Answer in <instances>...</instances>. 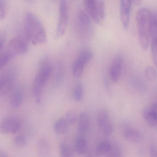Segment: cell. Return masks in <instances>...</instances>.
Wrapping results in <instances>:
<instances>
[{"label": "cell", "mask_w": 157, "mask_h": 157, "mask_svg": "<svg viewBox=\"0 0 157 157\" xmlns=\"http://www.w3.org/2000/svg\"><path fill=\"white\" fill-rule=\"evenodd\" d=\"M113 148V144L107 141H102L99 143L96 148V153L98 155L110 154Z\"/></svg>", "instance_id": "obj_19"}, {"label": "cell", "mask_w": 157, "mask_h": 157, "mask_svg": "<svg viewBox=\"0 0 157 157\" xmlns=\"http://www.w3.org/2000/svg\"><path fill=\"white\" fill-rule=\"evenodd\" d=\"M4 43H5V38L4 36H2L1 35V39H0V49L1 51L3 48Z\"/></svg>", "instance_id": "obj_35"}, {"label": "cell", "mask_w": 157, "mask_h": 157, "mask_svg": "<svg viewBox=\"0 0 157 157\" xmlns=\"http://www.w3.org/2000/svg\"><path fill=\"white\" fill-rule=\"evenodd\" d=\"M16 55L15 53H13L11 50L5 51L3 52L0 57V68L6 66L8 62L12 59Z\"/></svg>", "instance_id": "obj_23"}, {"label": "cell", "mask_w": 157, "mask_h": 157, "mask_svg": "<svg viewBox=\"0 0 157 157\" xmlns=\"http://www.w3.org/2000/svg\"><path fill=\"white\" fill-rule=\"evenodd\" d=\"M124 64V59L121 56H118L113 60L109 71V75L111 80L117 83L121 76Z\"/></svg>", "instance_id": "obj_8"}, {"label": "cell", "mask_w": 157, "mask_h": 157, "mask_svg": "<svg viewBox=\"0 0 157 157\" xmlns=\"http://www.w3.org/2000/svg\"><path fill=\"white\" fill-rule=\"evenodd\" d=\"M150 152L152 157H157V147L154 145H152L150 147Z\"/></svg>", "instance_id": "obj_33"}, {"label": "cell", "mask_w": 157, "mask_h": 157, "mask_svg": "<svg viewBox=\"0 0 157 157\" xmlns=\"http://www.w3.org/2000/svg\"><path fill=\"white\" fill-rule=\"evenodd\" d=\"M14 75L10 72L2 76L0 78V93L5 94L11 89L14 80Z\"/></svg>", "instance_id": "obj_12"}, {"label": "cell", "mask_w": 157, "mask_h": 157, "mask_svg": "<svg viewBox=\"0 0 157 157\" xmlns=\"http://www.w3.org/2000/svg\"><path fill=\"white\" fill-rule=\"evenodd\" d=\"M124 137L126 140L131 143H137L142 139L141 134L138 131L131 128H127L124 131Z\"/></svg>", "instance_id": "obj_14"}, {"label": "cell", "mask_w": 157, "mask_h": 157, "mask_svg": "<svg viewBox=\"0 0 157 157\" xmlns=\"http://www.w3.org/2000/svg\"><path fill=\"white\" fill-rule=\"evenodd\" d=\"M145 73L147 79L150 81H154L157 78V71L152 67H147L145 69Z\"/></svg>", "instance_id": "obj_27"}, {"label": "cell", "mask_w": 157, "mask_h": 157, "mask_svg": "<svg viewBox=\"0 0 157 157\" xmlns=\"http://www.w3.org/2000/svg\"><path fill=\"white\" fill-rule=\"evenodd\" d=\"M69 124L66 119L60 118L55 123L54 129L58 134H64L68 130Z\"/></svg>", "instance_id": "obj_18"}, {"label": "cell", "mask_w": 157, "mask_h": 157, "mask_svg": "<svg viewBox=\"0 0 157 157\" xmlns=\"http://www.w3.org/2000/svg\"><path fill=\"white\" fill-rule=\"evenodd\" d=\"M145 121L151 127L157 128V117L150 109H145L143 112Z\"/></svg>", "instance_id": "obj_15"}, {"label": "cell", "mask_w": 157, "mask_h": 157, "mask_svg": "<svg viewBox=\"0 0 157 157\" xmlns=\"http://www.w3.org/2000/svg\"><path fill=\"white\" fill-rule=\"evenodd\" d=\"M21 127L20 121L16 117L9 116L5 117L2 122L1 130L3 133L14 134L19 131Z\"/></svg>", "instance_id": "obj_7"}, {"label": "cell", "mask_w": 157, "mask_h": 157, "mask_svg": "<svg viewBox=\"0 0 157 157\" xmlns=\"http://www.w3.org/2000/svg\"><path fill=\"white\" fill-rule=\"evenodd\" d=\"M150 109L155 114V115H156L157 117V104L154 103L152 104Z\"/></svg>", "instance_id": "obj_34"}, {"label": "cell", "mask_w": 157, "mask_h": 157, "mask_svg": "<svg viewBox=\"0 0 157 157\" xmlns=\"http://www.w3.org/2000/svg\"><path fill=\"white\" fill-rule=\"evenodd\" d=\"M14 144L18 147H24L27 143L26 138L22 135L17 136L14 139Z\"/></svg>", "instance_id": "obj_30"}, {"label": "cell", "mask_w": 157, "mask_h": 157, "mask_svg": "<svg viewBox=\"0 0 157 157\" xmlns=\"http://www.w3.org/2000/svg\"><path fill=\"white\" fill-rule=\"evenodd\" d=\"M7 13V7L5 0H0V19L2 20L5 18Z\"/></svg>", "instance_id": "obj_32"}, {"label": "cell", "mask_w": 157, "mask_h": 157, "mask_svg": "<svg viewBox=\"0 0 157 157\" xmlns=\"http://www.w3.org/2000/svg\"><path fill=\"white\" fill-rule=\"evenodd\" d=\"M122 149L120 146L117 144H114L113 145V148L109 156L111 157H120L122 155Z\"/></svg>", "instance_id": "obj_31"}, {"label": "cell", "mask_w": 157, "mask_h": 157, "mask_svg": "<svg viewBox=\"0 0 157 157\" xmlns=\"http://www.w3.org/2000/svg\"><path fill=\"white\" fill-rule=\"evenodd\" d=\"M150 30L151 40L157 39V12H151L150 22Z\"/></svg>", "instance_id": "obj_16"}, {"label": "cell", "mask_w": 157, "mask_h": 157, "mask_svg": "<svg viewBox=\"0 0 157 157\" xmlns=\"http://www.w3.org/2000/svg\"><path fill=\"white\" fill-rule=\"evenodd\" d=\"M0 157H8V155L3 151H0Z\"/></svg>", "instance_id": "obj_37"}, {"label": "cell", "mask_w": 157, "mask_h": 157, "mask_svg": "<svg viewBox=\"0 0 157 157\" xmlns=\"http://www.w3.org/2000/svg\"><path fill=\"white\" fill-rule=\"evenodd\" d=\"M131 1L133 4L137 6L140 5L141 3V0H131Z\"/></svg>", "instance_id": "obj_36"}, {"label": "cell", "mask_w": 157, "mask_h": 157, "mask_svg": "<svg viewBox=\"0 0 157 157\" xmlns=\"http://www.w3.org/2000/svg\"><path fill=\"white\" fill-rule=\"evenodd\" d=\"M37 149L41 156H46L49 152V144L45 140H40L37 143Z\"/></svg>", "instance_id": "obj_24"}, {"label": "cell", "mask_w": 157, "mask_h": 157, "mask_svg": "<svg viewBox=\"0 0 157 157\" xmlns=\"http://www.w3.org/2000/svg\"><path fill=\"white\" fill-rule=\"evenodd\" d=\"M78 19L80 32L83 35L88 34L91 30V22L90 17L86 13L81 11L78 14Z\"/></svg>", "instance_id": "obj_11"}, {"label": "cell", "mask_w": 157, "mask_h": 157, "mask_svg": "<svg viewBox=\"0 0 157 157\" xmlns=\"http://www.w3.org/2000/svg\"><path fill=\"white\" fill-rule=\"evenodd\" d=\"M74 98L77 101H81L83 98V89L82 85L80 83H78L76 85L74 89Z\"/></svg>", "instance_id": "obj_26"}, {"label": "cell", "mask_w": 157, "mask_h": 157, "mask_svg": "<svg viewBox=\"0 0 157 157\" xmlns=\"http://www.w3.org/2000/svg\"><path fill=\"white\" fill-rule=\"evenodd\" d=\"M131 0H121L120 1V18L122 25L125 29L128 28L130 20Z\"/></svg>", "instance_id": "obj_10"}, {"label": "cell", "mask_w": 157, "mask_h": 157, "mask_svg": "<svg viewBox=\"0 0 157 157\" xmlns=\"http://www.w3.org/2000/svg\"><path fill=\"white\" fill-rule=\"evenodd\" d=\"M23 100V94L20 90H16L11 98V104L13 107H18L21 105Z\"/></svg>", "instance_id": "obj_21"}, {"label": "cell", "mask_w": 157, "mask_h": 157, "mask_svg": "<svg viewBox=\"0 0 157 157\" xmlns=\"http://www.w3.org/2000/svg\"><path fill=\"white\" fill-rule=\"evenodd\" d=\"M84 4L86 11L92 20L96 23H101L104 19V4L102 2L97 3L95 0H84Z\"/></svg>", "instance_id": "obj_3"}, {"label": "cell", "mask_w": 157, "mask_h": 157, "mask_svg": "<svg viewBox=\"0 0 157 157\" xmlns=\"http://www.w3.org/2000/svg\"><path fill=\"white\" fill-rule=\"evenodd\" d=\"M75 148L76 151L79 154H83L88 150V145L86 139L83 136L77 138L75 142Z\"/></svg>", "instance_id": "obj_17"}, {"label": "cell", "mask_w": 157, "mask_h": 157, "mask_svg": "<svg viewBox=\"0 0 157 157\" xmlns=\"http://www.w3.org/2000/svg\"><path fill=\"white\" fill-rule=\"evenodd\" d=\"M66 119L69 124H75L77 121V116L76 112L73 110H71L68 112L66 114Z\"/></svg>", "instance_id": "obj_29"}, {"label": "cell", "mask_w": 157, "mask_h": 157, "mask_svg": "<svg viewBox=\"0 0 157 157\" xmlns=\"http://www.w3.org/2000/svg\"><path fill=\"white\" fill-rule=\"evenodd\" d=\"M59 151L63 157H71L73 156L72 150L69 146L65 142H62L59 145Z\"/></svg>", "instance_id": "obj_25"}, {"label": "cell", "mask_w": 157, "mask_h": 157, "mask_svg": "<svg viewBox=\"0 0 157 157\" xmlns=\"http://www.w3.org/2000/svg\"><path fill=\"white\" fill-rule=\"evenodd\" d=\"M85 64L77 59L72 65V73L73 76L78 78L82 76L83 74Z\"/></svg>", "instance_id": "obj_20"}, {"label": "cell", "mask_w": 157, "mask_h": 157, "mask_svg": "<svg viewBox=\"0 0 157 157\" xmlns=\"http://www.w3.org/2000/svg\"><path fill=\"white\" fill-rule=\"evenodd\" d=\"M93 57V53L91 50L89 49H82L77 59L86 65L89 61H90Z\"/></svg>", "instance_id": "obj_22"}, {"label": "cell", "mask_w": 157, "mask_h": 157, "mask_svg": "<svg viewBox=\"0 0 157 157\" xmlns=\"http://www.w3.org/2000/svg\"><path fill=\"white\" fill-rule=\"evenodd\" d=\"M90 118L89 115L86 112L80 114L78 118V131L80 134H86L90 128Z\"/></svg>", "instance_id": "obj_13"}, {"label": "cell", "mask_w": 157, "mask_h": 157, "mask_svg": "<svg viewBox=\"0 0 157 157\" xmlns=\"http://www.w3.org/2000/svg\"><path fill=\"white\" fill-rule=\"evenodd\" d=\"M51 72L52 68L47 60L42 61L35 78L33 86L38 89H44L45 84L51 75Z\"/></svg>", "instance_id": "obj_5"}, {"label": "cell", "mask_w": 157, "mask_h": 157, "mask_svg": "<svg viewBox=\"0 0 157 157\" xmlns=\"http://www.w3.org/2000/svg\"><path fill=\"white\" fill-rule=\"evenodd\" d=\"M68 22V9L67 0H60L59 18L57 27L56 38L59 39L66 33Z\"/></svg>", "instance_id": "obj_4"}, {"label": "cell", "mask_w": 157, "mask_h": 157, "mask_svg": "<svg viewBox=\"0 0 157 157\" xmlns=\"http://www.w3.org/2000/svg\"><path fill=\"white\" fill-rule=\"evenodd\" d=\"M9 48L16 55H23L28 50L27 41L21 37H14L9 42Z\"/></svg>", "instance_id": "obj_9"}, {"label": "cell", "mask_w": 157, "mask_h": 157, "mask_svg": "<svg viewBox=\"0 0 157 157\" xmlns=\"http://www.w3.org/2000/svg\"><path fill=\"white\" fill-rule=\"evenodd\" d=\"M151 50L153 63L157 69V39L151 40Z\"/></svg>", "instance_id": "obj_28"}, {"label": "cell", "mask_w": 157, "mask_h": 157, "mask_svg": "<svg viewBox=\"0 0 157 157\" xmlns=\"http://www.w3.org/2000/svg\"><path fill=\"white\" fill-rule=\"evenodd\" d=\"M97 122L98 126L104 135L110 136L112 134L113 127L107 110L102 109L99 112L97 116Z\"/></svg>", "instance_id": "obj_6"}, {"label": "cell", "mask_w": 157, "mask_h": 157, "mask_svg": "<svg viewBox=\"0 0 157 157\" xmlns=\"http://www.w3.org/2000/svg\"><path fill=\"white\" fill-rule=\"evenodd\" d=\"M151 13V12L149 10L143 8L138 11L136 15L139 42L141 48L144 51H147L149 46Z\"/></svg>", "instance_id": "obj_2"}, {"label": "cell", "mask_w": 157, "mask_h": 157, "mask_svg": "<svg viewBox=\"0 0 157 157\" xmlns=\"http://www.w3.org/2000/svg\"><path fill=\"white\" fill-rule=\"evenodd\" d=\"M25 30L27 40L35 45L44 44L47 41L45 30L39 19L32 12L25 14Z\"/></svg>", "instance_id": "obj_1"}]
</instances>
